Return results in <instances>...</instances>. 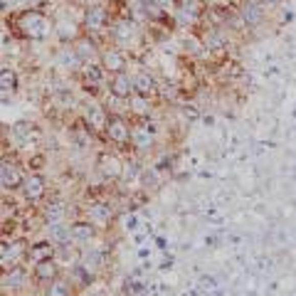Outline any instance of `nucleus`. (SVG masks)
Returning a JSON list of instances; mask_svg holds the SVG:
<instances>
[{
  "label": "nucleus",
  "mask_w": 296,
  "mask_h": 296,
  "mask_svg": "<svg viewBox=\"0 0 296 296\" xmlns=\"http://www.w3.org/2000/svg\"><path fill=\"white\" fill-rule=\"evenodd\" d=\"M20 28H22V35H25V37H30V40H40V37L47 35L50 22H47L37 10H28L25 15H20Z\"/></svg>",
  "instance_id": "nucleus-1"
},
{
  "label": "nucleus",
  "mask_w": 296,
  "mask_h": 296,
  "mask_svg": "<svg viewBox=\"0 0 296 296\" xmlns=\"http://www.w3.org/2000/svg\"><path fill=\"white\" fill-rule=\"evenodd\" d=\"M0 180H3V188H5V190H15V188H20V185L25 183V178H22L20 168H17L15 163H10V161H3Z\"/></svg>",
  "instance_id": "nucleus-2"
},
{
  "label": "nucleus",
  "mask_w": 296,
  "mask_h": 296,
  "mask_svg": "<svg viewBox=\"0 0 296 296\" xmlns=\"http://www.w3.org/2000/svg\"><path fill=\"white\" fill-rule=\"evenodd\" d=\"M133 89H136V84H133V79L128 77L126 72H113V77H111V94L113 97L128 99L133 94Z\"/></svg>",
  "instance_id": "nucleus-3"
},
{
  "label": "nucleus",
  "mask_w": 296,
  "mask_h": 296,
  "mask_svg": "<svg viewBox=\"0 0 296 296\" xmlns=\"http://www.w3.org/2000/svg\"><path fill=\"white\" fill-rule=\"evenodd\" d=\"M104 131H106L109 141H113V143H128V139H131V131H128L126 121L119 119V116H111Z\"/></svg>",
  "instance_id": "nucleus-4"
},
{
  "label": "nucleus",
  "mask_w": 296,
  "mask_h": 296,
  "mask_svg": "<svg viewBox=\"0 0 296 296\" xmlns=\"http://www.w3.org/2000/svg\"><path fill=\"white\" fill-rule=\"evenodd\" d=\"M106 22H109V15L104 8H89L84 15V25L89 32H101V30L106 28Z\"/></svg>",
  "instance_id": "nucleus-5"
},
{
  "label": "nucleus",
  "mask_w": 296,
  "mask_h": 296,
  "mask_svg": "<svg viewBox=\"0 0 296 296\" xmlns=\"http://www.w3.org/2000/svg\"><path fill=\"white\" fill-rule=\"evenodd\" d=\"M99 170H101V175H104V178L116 180V178L121 175V163H119V158H116V155L104 153L101 158H99Z\"/></svg>",
  "instance_id": "nucleus-6"
},
{
  "label": "nucleus",
  "mask_w": 296,
  "mask_h": 296,
  "mask_svg": "<svg viewBox=\"0 0 296 296\" xmlns=\"http://www.w3.org/2000/svg\"><path fill=\"white\" fill-rule=\"evenodd\" d=\"M55 257V244L52 242H37V244H32L28 249V259L30 262H44V259H52Z\"/></svg>",
  "instance_id": "nucleus-7"
},
{
  "label": "nucleus",
  "mask_w": 296,
  "mask_h": 296,
  "mask_svg": "<svg viewBox=\"0 0 296 296\" xmlns=\"http://www.w3.org/2000/svg\"><path fill=\"white\" fill-rule=\"evenodd\" d=\"M57 274H59V267H57L55 259H44V262H37L35 264V277L40 282H55Z\"/></svg>",
  "instance_id": "nucleus-8"
},
{
  "label": "nucleus",
  "mask_w": 296,
  "mask_h": 296,
  "mask_svg": "<svg viewBox=\"0 0 296 296\" xmlns=\"http://www.w3.org/2000/svg\"><path fill=\"white\" fill-rule=\"evenodd\" d=\"M22 190H25L28 200H40V197L44 195V178L42 175H30V178H25Z\"/></svg>",
  "instance_id": "nucleus-9"
},
{
  "label": "nucleus",
  "mask_w": 296,
  "mask_h": 296,
  "mask_svg": "<svg viewBox=\"0 0 296 296\" xmlns=\"http://www.w3.org/2000/svg\"><path fill=\"white\" fill-rule=\"evenodd\" d=\"M72 237L79 242H89L94 237V225L92 222H74L72 225Z\"/></svg>",
  "instance_id": "nucleus-10"
},
{
  "label": "nucleus",
  "mask_w": 296,
  "mask_h": 296,
  "mask_svg": "<svg viewBox=\"0 0 296 296\" xmlns=\"http://www.w3.org/2000/svg\"><path fill=\"white\" fill-rule=\"evenodd\" d=\"M86 121H89V126H92V128H106V124H109L106 113L101 111L99 106H89V111H86Z\"/></svg>",
  "instance_id": "nucleus-11"
},
{
  "label": "nucleus",
  "mask_w": 296,
  "mask_h": 296,
  "mask_svg": "<svg viewBox=\"0 0 296 296\" xmlns=\"http://www.w3.org/2000/svg\"><path fill=\"white\" fill-rule=\"evenodd\" d=\"M3 284L10 286V289H22V284H25V271H22L20 267H13L10 274L3 277Z\"/></svg>",
  "instance_id": "nucleus-12"
},
{
  "label": "nucleus",
  "mask_w": 296,
  "mask_h": 296,
  "mask_svg": "<svg viewBox=\"0 0 296 296\" xmlns=\"http://www.w3.org/2000/svg\"><path fill=\"white\" fill-rule=\"evenodd\" d=\"M133 84H136V92H139V94H146V97L153 92V86H155L153 79H151L148 74H143V72L136 77V79H133Z\"/></svg>",
  "instance_id": "nucleus-13"
},
{
  "label": "nucleus",
  "mask_w": 296,
  "mask_h": 296,
  "mask_svg": "<svg viewBox=\"0 0 296 296\" xmlns=\"http://www.w3.org/2000/svg\"><path fill=\"white\" fill-rule=\"evenodd\" d=\"M0 86H3V92H13L15 86H17V79H15V72L13 70H5L0 72Z\"/></svg>",
  "instance_id": "nucleus-14"
},
{
  "label": "nucleus",
  "mask_w": 296,
  "mask_h": 296,
  "mask_svg": "<svg viewBox=\"0 0 296 296\" xmlns=\"http://www.w3.org/2000/svg\"><path fill=\"white\" fill-rule=\"evenodd\" d=\"M131 106H133V111L136 113H148L151 109H148V99H146V94H131Z\"/></svg>",
  "instance_id": "nucleus-15"
},
{
  "label": "nucleus",
  "mask_w": 296,
  "mask_h": 296,
  "mask_svg": "<svg viewBox=\"0 0 296 296\" xmlns=\"http://www.w3.org/2000/svg\"><path fill=\"white\" fill-rule=\"evenodd\" d=\"M47 296H72L70 284H64V282H52L50 286H47Z\"/></svg>",
  "instance_id": "nucleus-16"
},
{
  "label": "nucleus",
  "mask_w": 296,
  "mask_h": 296,
  "mask_svg": "<svg viewBox=\"0 0 296 296\" xmlns=\"http://www.w3.org/2000/svg\"><path fill=\"white\" fill-rule=\"evenodd\" d=\"M106 67L113 72H121L124 70V57L119 55V52H109L106 55Z\"/></svg>",
  "instance_id": "nucleus-17"
},
{
  "label": "nucleus",
  "mask_w": 296,
  "mask_h": 296,
  "mask_svg": "<svg viewBox=\"0 0 296 296\" xmlns=\"http://www.w3.org/2000/svg\"><path fill=\"white\" fill-rule=\"evenodd\" d=\"M242 15H244V20H247V22H259V17H262V10H259L257 5H247V8L242 10Z\"/></svg>",
  "instance_id": "nucleus-18"
},
{
  "label": "nucleus",
  "mask_w": 296,
  "mask_h": 296,
  "mask_svg": "<svg viewBox=\"0 0 296 296\" xmlns=\"http://www.w3.org/2000/svg\"><path fill=\"white\" fill-rule=\"evenodd\" d=\"M77 57H79V59L94 57V47H92V42H79L77 44Z\"/></svg>",
  "instance_id": "nucleus-19"
},
{
  "label": "nucleus",
  "mask_w": 296,
  "mask_h": 296,
  "mask_svg": "<svg viewBox=\"0 0 296 296\" xmlns=\"http://www.w3.org/2000/svg\"><path fill=\"white\" fill-rule=\"evenodd\" d=\"M62 215H64V208H62V205H50V208H47V220H50V222L62 220Z\"/></svg>",
  "instance_id": "nucleus-20"
},
{
  "label": "nucleus",
  "mask_w": 296,
  "mask_h": 296,
  "mask_svg": "<svg viewBox=\"0 0 296 296\" xmlns=\"http://www.w3.org/2000/svg\"><path fill=\"white\" fill-rule=\"evenodd\" d=\"M52 232H55L57 242H67L72 237V227H70V230H59V225H55V227H52Z\"/></svg>",
  "instance_id": "nucleus-21"
},
{
  "label": "nucleus",
  "mask_w": 296,
  "mask_h": 296,
  "mask_svg": "<svg viewBox=\"0 0 296 296\" xmlns=\"http://www.w3.org/2000/svg\"><path fill=\"white\" fill-rule=\"evenodd\" d=\"M131 30H133V25H131V22H121V25H119V37H131Z\"/></svg>",
  "instance_id": "nucleus-22"
},
{
  "label": "nucleus",
  "mask_w": 296,
  "mask_h": 296,
  "mask_svg": "<svg viewBox=\"0 0 296 296\" xmlns=\"http://www.w3.org/2000/svg\"><path fill=\"white\" fill-rule=\"evenodd\" d=\"M86 77H89L92 82H99V79H101V70H99V67H92V70H86Z\"/></svg>",
  "instance_id": "nucleus-23"
},
{
  "label": "nucleus",
  "mask_w": 296,
  "mask_h": 296,
  "mask_svg": "<svg viewBox=\"0 0 296 296\" xmlns=\"http://www.w3.org/2000/svg\"><path fill=\"white\" fill-rule=\"evenodd\" d=\"M197 8H200V5H197V0H190V15H195ZM180 10H183V13H188V0H183V8H180Z\"/></svg>",
  "instance_id": "nucleus-24"
},
{
  "label": "nucleus",
  "mask_w": 296,
  "mask_h": 296,
  "mask_svg": "<svg viewBox=\"0 0 296 296\" xmlns=\"http://www.w3.org/2000/svg\"><path fill=\"white\" fill-rule=\"evenodd\" d=\"M30 5H37V3H40V0H28Z\"/></svg>",
  "instance_id": "nucleus-25"
}]
</instances>
